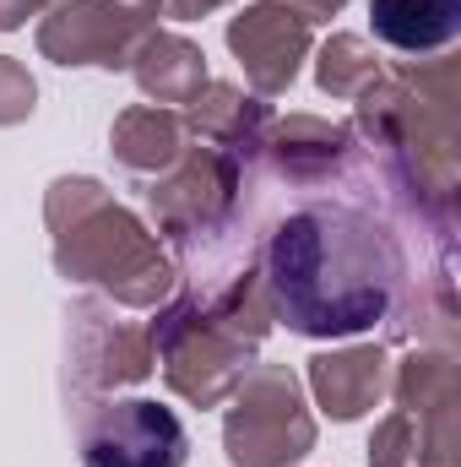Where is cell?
Masks as SVG:
<instances>
[{
	"label": "cell",
	"instance_id": "cell-10",
	"mask_svg": "<svg viewBox=\"0 0 461 467\" xmlns=\"http://www.w3.org/2000/svg\"><path fill=\"white\" fill-rule=\"evenodd\" d=\"M229 49L239 55L250 88L261 99H277L299 77V60L310 55V22L282 0H255L229 22Z\"/></svg>",
	"mask_w": 461,
	"mask_h": 467
},
{
	"label": "cell",
	"instance_id": "cell-17",
	"mask_svg": "<svg viewBox=\"0 0 461 467\" xmlns=\"http://www.w3.org/2000/svg\"><path fill=\"white\" fill-rule=\"evenodd\" d=\"M396 402H402L407 419L435 413V408H451L456 402V358L446 348L407 353L402 369H396Z\"/></svg>",
	"mask_w": 461,
	"mask_h": 467
},
{
	"label": "cell",
	"instance_id": "cell-7",
	"mask_svg": "<svg viewBox=\"0 0 461 467\" xmlns=\"http://www.w3.org/2000/svg\"><path fill=\"white\" fill-rule=\"evenodd\" d=\"M82 467H185V424L174 408L130 397V402H87L77 408Z\"/></svg>",
	"mask_w": 461,
	"mask_h": 467
},
{
	"label": "cell",
	"instance_id": "cell-11",
	"mask_svg": "<svg viewBox=\"0 0 461 467\" xmlns=\"http://www.w3.org/2000/svg\"><path fill=\"white\" fill-rule=\"evenodd\" d=\"M266 125H271V109L261 99H244L239 88H223V82H207L185 104V130H196L207 147L233 152L239 163H250L266 147Z\"/></svg>",
	"mask_w": 461,
	"mask_h": 467
},
{
	"label": "cell",
	"instance_id": "cell-6",
	"mask_svg": "<svg viewBox=\"0 0 461 467\" xmlns=\"http://www.w3.org/2000/svg\"><path fill=\"white\" fill-rule=\"evenodd\" d=\"M223 446L233 467H293L315 446V419L304 408L299 375L282 364H261L233 386V408L223 424Z\"/></svg>",
	"mask_w": 461,
	"mask_h": 467
},
{
	"label": "cell",
	"instance_id": "cell-1",
	"mask_svg": "<svg viewBox=\"0 0 461 467\" xmlns=\"http://www.w3.org/2000/svg\"><path fill=\"white\" fill-rule=\"evenodd\" d=\"M402 244L391 229L347 202H310L288 213L266 239L271 316L304 337H353L396 310Z\"/></svg>",
	"mask_w": 461,
	"mask_h": 467
},
{
	"label": "cell",
	"instance_id": "cell-16",
	"mask_svg": "<svg viewBox=\"0 0 461 467\" xmlns=\"http://www.w3.org/2000/svg\"><path fill=\"white\" fill-rule=\"evenodd\" d=\"M109 141H115V158L125 169H136V174H152L158 169L163 174L185 152V115H174L163 104H136V109H125L115 119Z\"/></svg>",
	"mask_w": 461,
	"mask_h": 467
},
{
	"label": "cell",
	"instance_id": "cell-12",
	"mask_svg": "<svg viewBox=\"0 0 461 467\" xmlns=\"http://www.w3.org/2000/svg\"><path fill=\"white\" fill-rule=\"evenodd\" d=\"M310 386H315L321 413L347 424V419H358V413H369L380 402V391H385V353L374 348V343L315 353L310 358Z\"/></svg>",
	"mask_w": 461,
	"mask_h": 467
},
{
	"label": "cell",
	"instance_id": "cell-13",
	"mask_svg": "<svg viewBox=\"0 0 461 467\" xmlns=\"http://www.w3.org/2000/svg\"><path fill=\"white\" fill-rule=\"evenodd\" d=\"M271 158H277V174L293 180V185H321L353 158V130L332 125V119L315 115H288L271 130Z\"/></svg>",
	"mask_w": 461,
	"mask_h": 467
},
{
	"label": "cell",
	"instance_id": "cell-20",
	"mask_svg": "<svg viewBox=\"0 0 461 467\" xmlns=\"http://www.w3.org/2000/svg\"><path fill=\"white\" fill-rule=\"evenodd\" d=\"M33 99H38V88H33L27 66H22V60H11V55H0V125L27 119V115H33Z\"/></svg>",
	"mask_w": 461,
	"mask_h": 467
},
{
	"label": "cell",
	"instance_id": "cell-21",
	"mask_svg": "<svg viewBox=\"0 0 461 467\" xmlns=\"http://www.w3.org/2000/svg\"><path fill=\"white\" fill-rule=\"evenodd\" d=\"M44 5H60V0H0V33L22 27V22H27V16H38Z\"/></svg>",
	"mask_w": 461,
	"mask_h": 467
},
{
	"label": "cell",
	"instance_id": "cell-14",
	"mask_svg": "<svg viewBox=\"0 0 461 467\" xmlns=\"http://www.w3.org/2000/svg\"><path fill=\"white\" fill-rule=\"evenodd\" d=\"M130 71H136L141 93L152 104H163V109L169 104H190L207 88V55L190 38H179V33H147L136 44V55H130Z\"/></svg>",
	"mask_w": 461,
	"mask_h": 467
},
{
	"label": "cell",
	"instance_id": "cell-22",
	"mask_svg": "<svg viewBox=\"0 0 461 467\" xmlns=\"http://www.w3.org/2000/svg\"><path fill=\"white\" fill-rule=\"evenodd\" d=\"M163 5V16H174V22H196V16H207V11H218V5H229V0H158Z\"/></svg>",
	"mask_w": 461,
	"mask_h": 467
},
{
	"label": "cell",
	"instance_id": "cell-5",
	"mask_svg": "<svg viewBox=\"0 0 461 467\" xmlns=\"http://www.w3.org/2000/svg\"><path fill=\"white\" fill-rule=\"evenodd\" d=\"M239 185H244V163L223 147H185L152 185H147V207L158 218V229L174 239V250L185 261H196V250L207 239H223L233 229V207H239Z\"/></svg>",
	"mask_w": 461,
	"mask_h": 467
},
{
	"label": "cell",
	"instance_id": "cell-9",
	"mask_svg": "<svg viewBox=\"0 0 461 467\" xmlns=\"http://www.w3.org/2000/svg\"><path fill=\"white\" fill-rule=\"evenodd\" d=\"M71 375L82 391H109L125 380H147L158 369V348H152V327H130L115 321L109 305L98 299H82L71 310Z\"/></svg>",
	"mask_w": 461,
	"mask_h": 467
},
{
	"label": "cell",
	"instance_id": "cell-19",
	"mask_svg": "<svg viewBox=\"0 0 461 467\" xmlns=\"http://www.w3.org/2000/svg\"><path fill=\"white\" fill-rule=\"evenodd\" d=\"M413 451H418V430H413L407 413H391L369 441V462L374 467H413Z\"/></svg>",
	"mask_w": 461,
	"mask_h": 467
},
{
	"label": "cell",
	"instance_id": "cell-4",
	"mask_svg": "<svg viewBox=\"0 0 461 467\" xmlns=\"http://www.w3.org/2000/svg\"><path fill=\"white\" fill-rule=\"evenodd\" d=\"M44 218L55 234V266L77 283L104 288L130 310H152L174 288L163 244L141 229L98 180H55Z\"/></svg>",
	"mask_w": 461,
	"mask_h": 467
},
{
	"label": "cell",
	"instance_id": "cell-15",
	"mask_svg": "<svg viewBox=\"0 0 461 467\" xmlns=\"http://www.w3.org/2000/svg\"><path fill=\"white\" fill-rule=\"evenodd\" d=\"M369 27L402 55H435L461 33V0H369Z\"/></svg>",
	"mask_w": 461,
	"mask_h": 467
},
{
	"label": "cell",
	"instance_id": "cell-18",
	"mask_svg": "<svg viewBox=\"0 0 461 467\" xmlns=\"http://www.w3.org/2000/svg\"><path fill=\"white\" fill-rule=\"evenodd\" d=\"M315 77H321V93H332V99H358V93H364V88H374L385 71H380L374 49H369L358 33H337V38L321 49Z\"/></svg>",
	"mask_w": 461,
	"mask_h": 467
},
{
	"label": "cell",
	"instance_id": "cell-2",
	"mask_svg": "<svg viewBox=\"0 0 461 467\" xmlns=\"http://www.w3.org/2000/svg\"><path fill=\"white\" fill-rule=\"evenodd\" d=\"M456 60H435L402 66L353 99L396 191L440 234L456 223Z\"/></svg>",
	"mask_w": 461,
	"mask_h": 467
},
{
	"label": "cell",
	"instance_id": "cell-3",
	"mask_svg": "<svg viewBox=\"0 0 461 467\" xmlns=\"http://www.w3.org/2000/svg\"><path fill=\"white\" fill-rule=\"evenodd\" d=\"M266 327H271L266 283H261V272L244 266L223 288H201V294L174 299L152 321V348H158L169 386L185 402L218 408L250 375V358L261 348Z\"/></svg>",
	"mask_w": 461,
	"mask_h": 467
},
{
	"label": "cell",
	"instance_id": "cell-23",
	"mask_svg": "<svg viewBox=\"0 0 461 467\" xmlns=\"http://www.w3.org/2000/svg\"><path fill=\"white\" fill-rule=\"evenodd\" d=\"M282 5H288V11H299V16H304V22L315 27V22H326V16H337V11H343L347 0H282Z\"/></svg>",
	"mask_w": 461,
	"mask_h": 467
},
{
	"label": "cell",
	"instance_id": "cell-8",
	"mask_svg": "<svg viewBox=\"0 0 461 467\" xmlns=\"http://www.w3.org/2000/svg\"><path fill=\"white\" fill-rule=\"evenodd\" d=\"M158 0H60L44 27L38 49L55 66H130L136 44L152 33Z\"/></svg>",
	"mask_w": 461,
	"mask_h": 467
}]
</instances>
